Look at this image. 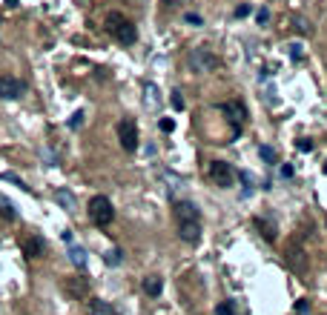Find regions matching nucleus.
Instances as JSON below:
<instances>
[{
	"label": "nucleus",
	"mask_w": 327,
	"mask_h": 315,
	"mask_svg": "<svg viewBox=\"0 0 327 315\" xmlns=\"http://www.w3.org/2000/svg\"><path fill=\"white\" fill-rule=\"evenodd\" d=\"M106 32H109L118 43H124V46H132V43L138 40L135 23H132L130 17H124L121 12H109V15H106Z\"/></svg>",
	"instance_id": "f257e3e1"
},
{
	"label": "nucleus",
	"mask_w": 327,
	"mask_h": 315,
	"mask_svg": "<svg viewBox=\"0 0 327 315\" xmlns=\"http://www.w3.org/2000/svg\"><path fill=\"white\" fill-rule=\"evenodd\" d=\"M112 218H115L112 201H109L106 195H95V198L89 201V220H92L95 226H109Z\"/></svg>",
	"instance_id": "f03ea898"
},
{
	"label": "nucleus",
	"mask_w": 327,
	"mask_h": 315,
	"mask_svg": "<svg viewBox=\"0 0 327 315\" xmlns=\"http://www.w3.org/2000/svg\"><path fill=\"white\" fill-rule=\"evenodd\" d=\"M207 175H210V181L215 184L218 189H229L232 184H235V169H232V163H227V160H213L210 166H207Z\"/></svg>",
	"instance_id": "7ed1b4c3"
},
{
	"label": "nucleus",
	"mask_w": 327,
	"mask_h": 315,
	"mask_svg": "<svg viewBox=\"0 0 327 315\" xmlns=\"http://www.w3.org/2000/svg\"><path fill=\"white\" fill-rule=\"evenodd\" d=\"M190 69L193 72H198V75H204V72H215L218 69V58L210 52V49H193L190 52Z\"/></svg>",
	"instance_id": "20e7f679"
},
{
	"label": "nucleus",
	"mask_w": 327,
	"mask_h": 315,
	"mask_svg": "<svg viewBox=\"0 0 327 315\" xmlns=\"http://www.w3.org/2000/svg\"><path fill=\"white\" fill-rule=\"evenodd\" d=\"M118 141H121V146L127 149V152H135L138 149V126L132 118H124L121 124H118Z\"/></svg>",
	"instance_id": "39448f33"
},
{
	"label": "nucleus",
	"mask_w": 327,
	"mask_h": 315,
	"mask_svg": "<svg viewBox=\"0 0 327 315\" xmlns=\"http://www.w3.org/2000/svg\"><path fill=\"white\" fill-rule=\"evenodd\" d=\"M23 80H17V78H12V75H0V97L3 100H15V97H20L23 94Z\"/></svg>",
	"instance_id": "423d86ee"
},
{
	"label": "nucleus",
	"mask_w": 327,
	"mask_h": 315,
	"mask_svg": "<svg viewBox=\"0 0 327 315\" xmlns=\"http://www.w3.org/2000/svg\"><path fill=\"white\" fill-rule=\"evenodd\" d=\"M172 215H175V220H201V212L193 201H175Z\"/></svg>",
	"instance_id": "0eeeda50"
},
{
	"label": "nucleus",
	"mask_w": 327,
	"mask_h": 315,
	"mask_svg": "<svg viewBox=\"0 0 327 315\" xmlns=\"http://www.w3.org/2000/svg\"><path fill=\"white\" fill-rule=\"evenodd\" d=\"M178 235L187 244H196L201 238V220H178Z\"/></svg>",
	"instance_id": "6e6552de"
},
{
	"label": "nucleus",
	"mask_w": 327,
	"mask_h": 315,
	"mask_svg": "<svg viewBox=\"0 0 327 315\" xmlns=\"http://www.w3.org/2000/svg\"><path fill=\"white\" fill-rule=\"evenodd\" d=\"M23 252H26V258H40L43 255V238H37V235L26 238L23 241Z\"/></svg>",
	"instance_id": "1a4fd4ad"
},
{
	"label": "nucleus",
	"mask_w": 327,
	"mask_h": 315,
	"mask_svg": "<svg viewBox=\"0 0 327 315\" xmlns=\"http://www.w3.org/2000/svg\"><path fill=\"white\" fill-rule=\"evenodd\" d=\"M66 292H69V295H75V298H83V295H86V281H83V278H66Z\"/></svg>",
	"instance_id": "9d476101"
},
{
	"label": "nucleus",
	"mask_w": 327,
	"mask_h": 315,
	"mask_svg": "<svg viewBox=\"0 0 327 315\" xmlns=\"http://www.w3.org/2000/svg\"><path fill=\"white\" fill-rule=\"evenodd\" d=\"M86 310H89V315H118L112 304H106V301H98V298H92Z\"/></svg>",
	"instance_id": "9b49d317"
},
{
	"label": "nucleus",
	"mask_w": 327,
	"mask_h": 315,
	"mask_svg": "<svg viewBox=\"0 0 327 315\" xmlns=\"http://www.w3.org/2000/svg\"><path fill=\"white\" fill-rule=\"evenodd\" d=\"M164 289V281L158 278V275H149V278H144V292L149 295V298H158Z\"/></svg>",
	"instance_id": "f8f14e48"
},
{
	"label": "nucleus",
	"mask_w": 327,
	"mask_h": 315,
	"mask_svg": "<svg viewBox=\"0 0 327 315\" xmlns=\"http://www.w3.org/2000/svg\"><path fill=\"white\" fill-rule=\"evenodd\" d=\"M69 258H72V264H75L78 269L86 267V252L81 250V247H72V250H69Z\"/></svg>",
	"instance_id": "ddd939ff"
},
{
	"label": "nucleus",
	"mask_w": 327,
	"mask_h": 315,
	"mask_svg": "<svg viewBox=\"0 0 327 315\" xmlns=\"http://www.w3.org/2000/svg\"><path fill=\"white\" fill-rule=\"evenodd\" d=\"M55 201H58L64 209H75V198H72L66 189H58V192H55Z\"/></svg>",
	"instance_id": "4468645a"
},
{
	"label": "nucleus",
	"mask_w": 327,
	"mask_h": 315,
	"mask_svg": "<svg viewBox=\"0 0 327 315\" xmlns=\"http://www.w3.org/2000/svg\"><path fill=\"white\" fill-rule=\"evenodd\" d=\"M221 112H229V115H238V121H244V118H247V109H244L241 103H235V100H232V103H224V106H221Z\"/></svg>",
	"instance_id": "2eb2a0df"
},
{
	"label": "nucleus",
	"mask_w": 327,
	"mask_h": 315,
	"mask_svg": "<svg viewBox=\"0 0 327 315\" xmlns=\"http://www.w3.org/2000/svg\"><path fill=\"white\" fill-rule=\"evenodd\" d=\"M259 155H262L264 163H276V149L273 146H259Z\"/></svg>",
	"instance_id": "dca6fc26"
},
{
	"label": "nucleus",
	"mask_w": 327,
	"mask_h": 315,
	"mask_svg": "<svg viewBox=\"0 0 327 315\" xmlns=\"http://www.w3.org/2000/svg\"><path fill=\"white\" fill-rule=\"evenodd\" d=\"M215 315H235V307H232V301H221V304L215 307Z\"/></svg>",
	"instance_id": "f3484780"
},
{
	"label": "nucleus",
	"mask_w": 327,
	"mask_h": 315,
	"mask_svg": "<svg viewBox=\"0 0 327 315\" xmlns=\"http://www.w3.org/2000/svg\"><path fill=\"white\" fill-rule=\"evenodd\" d=\"M103 261H106L109 267H118V264H121V250H109V252H106V258H103Z\"/></svg>",
	"instance_id": "a211bd4d"
},
{
	"label": "nucleus",
	"mask_w": 327,
	"mask_h": 315,
	"mask_svg": "<svg viewBox=\"0 0 327 315\" xmlns=\"http://www.w3.org/2000/svg\"><path fill=\"white\" fill-rule=\"evenodd\" d=\"M0 215H3L6 220H15V218H17V215H15V209H12L9 204H0Z\"/></svg>",
	"instance_id": "6ab92c4d"
},
{
	"label": "nucleus",
	"mask_w": 327,
	"mask_h": 315,
	"mask_svg": "<svg viewBox=\"0 0 327 315\" xmlns=\"http://www.w3.org/2000/svg\"><path fill=\"white\" fill-rule=\"evenodd\" d=\"M147 94H149V106H158V89L152 83H147Z\"/></svg>",
	"instance_id": "aec40b11"
},
{
	"label": "nucleus",
	"mask_w": 327,
	"mask_h": 315,
	"mask_svg": "<svg viewBox=\"0 0 327 315\" xmlns=\"http://www.w3.org/2000/svg\"><path fill=\"white\" fill-rule=\"evenodd\" d=\"M81 124H83V112H75V115H72V121H69V126H72V129H78Z\"/></svg>",
	"instance_id": "412c9836"
},
{
	"label": "nucleus",
	"mask_w": 327,
	"mask_h": 315,
	"mask_svg": "<svg viewBox=\"0 0 327 315\" xmlns=\"http://www.w3.org/2000/svg\"><path fill=\"white\" fill-rule=\"evenodd\" d=\"M161 132H172V129H175V124H172V121H169V118H161Z\"/></svg>",
	"instance_id": "4be33fe9"
},
{
	"label": "nucleus",
	"mask_w": 327,
	"mask_h": 315,
	"mask_svg": "<svg viewBox=\"0 0 327 315\" xmlns=\"http://www.w3.org/2000/svg\"><path fill=\"white\" fill-rule=\"evenodd\" d=\"M256 20H259V23H267V20H270V12H267V9H259V12H256Z\"/></svg>",
	"instance_id": "5701e85b"
},
{
	"label": "nucleus",
	"mask_w": 327,
	"mask_h": 315,
	"mask_svg": "<svg viewBox=\"0 0 327 315\" xmlns=\"http://www.w3.org/2000/svg\"><path fill=\"white\" fill-rule=\"evenodd\" d=\"M247 15H250V6H247V3H241V6L235 9V17H247Z\"/></svg>",
	"instance_id": "b1692460"
},
{
	"label": "nucleus",
	"mask_w": 327,
	"mask_h": 315,
	"mask_svg": "<svg viewBox=\"0 0 327 315\" xmlns=\"http://www.w3.org/2000/svg\"><path fill=\"white\" fill-rule=\"evenodd\" d=\"M295 146H298L301 152H310V149H313V141H304V138H301V141H298Z\"/></svg>",
	"instance_id": "393cba45"
},
{
	"label": "nucleus",
	"mask_w": 327,
	"mask_h": 315,
	"mask_svg": "<svg viewBox=\"0 0 327 315\" xmlns=\"http://www.w3.org/2000/svg\"><path fill=\"white\" fill-rule=\"evenodd\" d=\"M172 106H175V109H184V100H181V92H172Z\"/></svg>",
	"instance_id": "a878e982"
},
{
	"label": "nucleus",
	"mask_w": 327,
	"mask_h": 315,
	"mask_svg": "<svg viewBox=\"0 0 327 315\" xmlns=\"http://www.w3.org/2000/svg\"><path fill=\"white\" fill-rule=\"evenodd\" d=\"M290 58H293V61H298V58H301V46H298V43H293V46H290Z\"/></svg>",
	"instance_id": "bb28decb"
},
{
	"label": "nucleus",
	"mask_w": 327,
	"mask_h": 315,
	"mask_svg": "<svg viewBox=\"0 0 327 315\" xmlns=\"http://www.w3.org/2000/svg\"><path fill=\"white\" fill-rule=\"evenodd\" d=\"M295 29L301 32V34H307V32H310V23H304V20H295Z\"/></svg>",
	"instance_id": "cd10ccee"
},
{
	"label": "nucleus",
	"mask_w": 327,
	"mask_h": 315,
	"mask_svg": "<svg viewBox=\"0 0 327 315\" xmlns=\"http://www.w3.org/2000/svg\"><path fill=\"white\" fill-rule=\"evenodd\" d=\"M187 23H193V26H201V17H198V15H193V12H190V15H187Z\"/></svg>",
	"instance_id": "c85d7f7f"
},
{
	"label": "nucleus",
	"mask_w": 327,
	"mask_h": 315,
	"mask_svg": "<svg viewBox=\"0 0 327 315\" xmlns=\"http://www.w3.org/2000/svg\"><path fill=\"white\" fill-rule=\"evenodd\" d=\"M290 175H293V166L284 163V166H281V178H290Z\"/></svg>",
	"instance_id": "c756f323"
},
{
	"label": "nucleus",
	"mask_w": 327,
	"mask_h": 315,
	"mask_svg": "<svg viewBox=\"0 0 327 315\" xmlns=\"http://www.w3.org/2000/svg\"><path fill=\"white\" fill-rule=\"evenodd\" d=\"M6 3H9V6H17V0H6Z\"/></svg>",
	"instance_id": "7c9ffc66"
},
{
	"label": "nucleus",
	"mask_w": 327,
	"mask_h": 315,
	"mask_svg": "<svg viewBox=\"0 0 327 315\" xmlns=\"http://www.w3.org/2000/svg\"><path fill=\"white\" fill-rule=\"evenodd\" d=\"M322 169H325V172H327V160H325V166H322Z\"/></svg>",
	"instance_id": "2f4dec72"
}]
</instances>
